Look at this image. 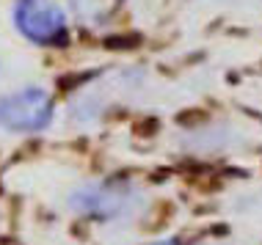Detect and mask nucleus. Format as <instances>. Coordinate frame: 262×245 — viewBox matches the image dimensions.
<instances>
[{
	"instance_id": "obj_1",
	"label": "nucleus",
	"mask_w": 262,
	"mask_h": 245,
	"mask_svg": "<svg viewBox=\"0 0 262 245\" xmlns=\"http://www.w3.org/2000/svg\"><path fill=\"white\" fill-rule=\"evenodd\" d=\"M67 207L77 218L94 223H127L144 215L149 207V195L136 182L122 177H105L80 182L67 195Z\"/></svg>"
},
{
	"instance_id": "obj_2",
	"label": "nucleus",
	"mask_w": 262,
	"mask_h": 245,
	"mask_svg": "<svg viewBox=\"0 0 262 245\" xmlns=\"http://www.w3.org/2000/svg\"><path fill=\"white\" fill-rule=\"evenodd\" d=\"M55 121V96L45 86H19L0 94V132L41 135Z\"/></svg>"
},
{
	"instance_id": "obj_3",
	"label": "nucleus",
	"mask_w": 262,
	"mask_h": 245,
	"mask_svg": "<svg viewBox=\"0 0 262 245\" xmlns=\"http://www.w3.org/2000/svg\"><path fill=\"white\" fill-rule=\"evenodd\" d=\"M11 22L33 47L58 50L69 41V11L61 0H14Z\"/></svg>"
},
{
	"instance_id": "obj_4",
	"label": "nucleus",
	"mask_w": 262,
	"mask_h": 245,
	"mask_svg": "<svg viewBox=\"0 0 262 245\" xmlns=\"http://www.w3.org/2000/svg\"><path fill=\"white\" fill-rule=\"evenodd\" d=\"M113 0H67L69 11L77 17V22L83 25H100L102 19H108Z\"/></svg>"
},
{
	"instance_id": "obj_5",
	"label": "nucleus",
	"mask_w": 262,
	"mask_h": 245,
	"mask_svg": "<svg viewBox=\"0 0 262 245\" xmlns=\"http://www.w3.org/2000/svg\"><path fill=\"white\" fill-rule=\"evenodd\" d=\"M141 245H182L177 237H160V240H149V242H141Z\"/></svg>"
}]
</instances>
